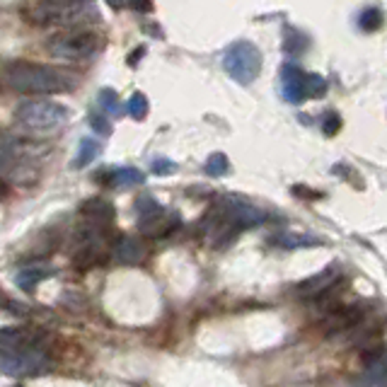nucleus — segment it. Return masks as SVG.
<instances>
[{"instance_id":"nucleus-2","label":"nucleus","mask_w":387,"mask_h":387,"mask_svg":"<svg viewBox=\"0 0 387 387\" xmlns=\"http://www.w3.org/2000/svg\"><path fill=\"white\" fill-rule=\"evenodd\" d=\"M71 111L68 107L56 105V102L48 100H29L22 102V105L15 109V121H17L22 129L27 131H51V129H61L68 121Z\"/></svg>"},{"instance_id":"nucleus-22","label":"nucleus","mask_w":387,"mask_h":387,"mask_svg":"<svg viewBox=\"0 0 387 387\" xmlns=\"http://www.w3.org/2000/svg\"><path fill=\"white\" fill-rule=\"evenodd\" d=\"M90 126L97 131V134H102V136H109L111 134V124L102 114H92L90 116Z\"/></svg>"},{"instance_id":"nucleus-6","label":"nucleus","mask_w":387,"mask_h":387,"mask_svg":"<svg viewBox=\"0 0 387 387\" xmlns=\"http://www.w3.org/2000/svg\"><path fill=\"white\" fill-rule=\"evenodd\" d=\"M281 92L283 100L291 105H300L310 97V73L300 71L298 66L281 68Z\"/></svg>"},{"instance_id":"nucleus-7","label":"nucleus","mask_w":387,"mask_h":387,"mask_svg":"<svg viewBox=\"0 0 387 387\" xmlns=\"http://www.w3.org/2000/svg\"><path fill=\"white\" fill-rule=\"evenodd\" d=\"M336 283H339V271H336L334 267L325 269V271L317 273V276L303 281L300 286H298V296H303V298H322V296H327V293H330L332 288L336 286Z\"/></svg>"},{"instance_id":"nucleus-23","label":"nucleus","mask_w":387,"mask_h":387,"mask_svg":"<svg viewBox=\"0 0 387 387\" xmlns=\"http://www.w3.org/2000/svg\"><path fill=\"white\" fill-rule=\"evenodd\" d=\"M174 170H177V165L172 160H165V158L153 160V174H172Z\"/></svg>"},{"instance_id":"nucleus-10","label":"nucleus","mask_w":387,"mask_h":387,"mask_svg":"<svg viewBox=\"0 0 387 387\" xmlns=\"http://www.w3.org/2000/svg\"><path fill=\"white\" fill-rule=\"evenodd\" d=\"M114 257L119 264H141L145 259V247L141 240L131 237V235H124L114 242Z\"/></svg>"},{"instance_id":"nucleus-19","label":"nucleus","mask_w":387,"mask_h":387,"mask_svg":"<svg viewBox=\"0 0 387 387\" xmlns=\"http://www.w3.org/2000/svg\"><path fill=\"white\" fill-rule=\"evenodd\" d=\"M276 242L286 249H296V247H307V244H320V240L307 237V235H281V237H276Z\"/></svg>"},{"instance_id":"nucleus-4","label":"nucleus","mask_w":387,"mask_h":387,"mask_svg":"<svg viewBox=\"0 0 387 387\" xmlns=\"http://www.w3.org/2000/svg\"><path fill=\"white\" fill-rule=\"evenodd\" d=\"M100 46H102L100 34L90 32V29L56 34V37H51L46 42L48 53L58 58H87V56H92V53H97Z\"/></svg>"},{"instance_id":"nucleus-26","label":"nucleus","mask_w":387,"mask_h":387,"mask_svg":"<svg viewBox=\"0 0 387 387\" xmlns=\"http://www.w3.org/2000/svg\"><path fill=\"white\" fill-rule=\"evenodd\" d=\"M124 3H126V0H107V5H109L111 10H121V8H124Z\"/></svg>"},{"instance_id":"nucleus-3","label":"nucleus","mask_w":387,"mask_h":387,"mask_svg":"<svg viewBox=\"0 0 387 387\" xmlns=\"http://www.w3.org/2000/svg\"><path fill=\"white\" fill-rule=\"evenodd\" d=\"M223 68L235 82L249 85V82L257 80L259 71H262V53L252 42H235L225 51Z\"/></svg>"},{"instance_id":"nucleus-25","label":"nucleus","mask_w":387,"mask_h":387,"mask_svg":"<svg viewBox=\"0 0 387 387\" xmlns=\"http://www.w3.org/2000/svg\"><path fill=\"white\" fill-rule=\"evenodd\" d=\"M129 5L136 12H150L153 10V0H129Z\"/></svg>"},{"instance_id":"nucleus-9","label":"nucleus","mask_w":387,"mask_h":387,"mask_svg":"<svg viewBox=\"0 0 387 387\" xmlns=\"http://www.w3.org/2000/svg\"><path fill=\"white\" fill-rule=\"evenodd\" d=\"M177 223H179L177 215H168L165 210H160V213L150 215V218H141L138 228H141V233L150 235V237H165V235H170L177 228Z\"/></svg>"},{"instance_id":"nucleus-24","label":"nucleus","mask_w":387,"mask_h":387,"mask_svg":"<svg viewBox=\"0 0 387 387\" xmlns=\"http://www.w3.org/2000/svg\"><path fill=\"white\" fill-rule=\"evenodd\" d=\"M339 129H341V116L336 114V111H330V116L325 119V134L327 136H334Z\"/></svg>"},{"instance_id":"nucleus-5","label":"nucleus","mask_w":387,"mask_h":387,"mask_svg":"<svg viewBox=\"0 0 387 387\" xmlns=\"http://www.w3.org/2000/svg\"><path fill=\"white\" fill-rule=\"evenodd\" d=\"M215 208H218V213L237 230L254 228V225H262L264 220H267V213H264L262 208H257V206L247 204V201H242V199H225V201H220Z\"/></svg>"},{"instance_id":"nucleus-17","label":"nucleus","mask_w":387,"mask_h":387,"mask_svg":"<svg viewBox=\"0 0 387 387\" xmlns=\"http://www.w3.org/2000/svg\"><path fill=\"white\" fill-rule=\"evenodd\" d=\"M129 114H131V119H136V121H143L145 116H148V111H150V107H148V100H145V95L143 92H136L134 97L129 100Z\"/></svg>"},{"instance_id":"nucleus-18","label":"nucleus","mask_w":387,"mask_h":387,"mask_svg":"<svg viewBox=\"0 0 387 387\" xmlns=\"http://www.w3.org/2000/svg\"><path fill=\"white\" fill-rule=\"evenodd\" d=\"M206 172L210 177H225L230 172V160L223 153H213L208 158V163H206Z\"/></svg>"},{"instance_id":"nucleus-20","label":"nucleus","mask_w":387,"mask_h":387,"mask_svg":"<svg viewBox=\"0 0 387 387\" xmlns=\"http://www.w3.org/2000/svg\"><path fill=\"white\" fill-rule=\"evenodd\" d=\"M100 105L105 107V111H109V114H119V97H116L114 90H109V87H105V90L100 92Z\"/></svg>"},{"instance_id":"nucleus-11","label":"nucleus","mask_w":387,"mask_h":387,"mask_svg":"<svg viewBox=\"0 0 387 387\" xmlns=\"http://www.w3.org/2000/svg\"><path fill=\"white\" fill-rule=\"evenodd\" d=\"M82 215H85L87 220H92V223L109 225L111 220H114V208H111V204H107V201L92 199L82 206Z\"/></svg>"},{"instance_id":"nucleus-12","label":"nucleus","mask_w":387,"mask_h":387,"mask_svg":"<svg viewBox=\"0 0 387 387\" xmlns=\"http://www.w3.org/2000/svg\"><path fill=\"white\" fill-rule=\"evenodd\" d=\"M307 46H310V39H307L305 34L298 32V29H293V27H286V34H283V48H286V53H291V56H300Z\"/></svg>"},{"instance_id":"nucleus-16","label":"nucleus","mask_w":387,"mask_h":387,"mask_svg":"<svg viewBox=\"0 0 387 387\" xmlns=\"http://www.w3.org/2000/svg\"><path fill=\"white\" fill-rule=\"evenodd\" d=\"M383 24H385V15L380 12L378 8L363 10V12H361V17H359V27L363 29V32H378Z\"/></svg>"},{"instance_id":"nucleus-15","label":"nucleus","mask_w":387,"mask_h":387,"mask_svg":"<svg viewBox=\"0 0 387 387\" xmlns=\"http://www.w3.org/2000/svg\"><path fill=\"white\" fill-rule=\"evenodd\" d=\"M100 155V143L92 138H82L80 141V150H78V158H75V168H87V165L92 163V160Z\"/></svg>"},{"instance_id":"nucleus-13","label":"nucleus","mask_w":387,"mask_h":387,"mask_svg":"<svg viewBox=\"0 0 387 387\" xmlns=\"http://www.w3.org/2000/svg\"><path fill=\"white\" fill-rule=\"evenodd\" d=\"M145 177L141 170L136 168H119L111 172V184L114 187H136V184H143Z\"/></svg>"},{"instance_id":"nucleus-21","label":"nucleus","mask_w":387,"mask_h":387,"mask_svg":"<svg viewBox=\"0 0 387 387\" xmlns=\"http://www.w3.org/2000/svg\"><path fill=\"white\" fill-rule=\"evenodd\" d=\"M327 92V80L317 73H310V97H322Z\"/></svg>"},{"instance_id":"nucleus-14","label":"nucleus","mask_w":387,"mask_h":387,"mask_svg":"<svg viewBox=\"0 0 387 387\" xmlns=\"http://www.w3.org/2000/svg\"><path fill=\"white\" fill-rule=\"evenodd\" d=\"M46 276H51V271H46V269H37V267H32V269H22V271L17 273V286L22 288V291H34V286H37L42 278H46Z\"/></svg>"},{"instance_id":"nucleus-1","label":"nucleus","mask_w":387,"mask_h":387,"mask_svg":"<svg viewBox=\"0 0 387 387\" xmlns=\"http://www.w3.org/2000/svg\"><path fill=\"white\" fill-rule=\"evenodd\" d=\"M5 85L19 95H56L71 92L78 80L68 71L29 61H15L5 66Z\"/></svg>"},{"instance_id":"nucleus-8","label":"nucleus","mask_w":387,"mask_h":387,"mask_svg":"<svg viewBox=\"0 0 387 387\" xmlns=\"http://www.w3.org/2000/svg\"><path fill=\"white\" fill-rule=\"evenodd\" d=\"M356 387H387V351L378 354L354 380Z\"/></svg>"}]
</instances>
